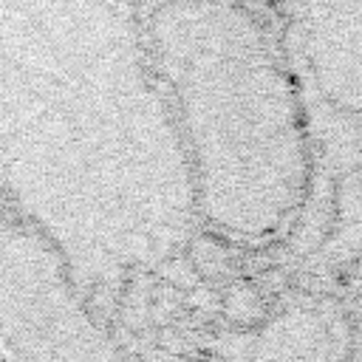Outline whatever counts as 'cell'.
I'll return each mask as SVG.
<instances>
[{"label": "cell", "instance_id": "obj_1", "mask_svg": "<svg viewBox=\"0 0 362 362\" xmlns=\"http://www.w3.org/2000/svg\"><path fill=\"white\" fill-rule=\"evenodd\" d=\"M0 192L57 232L170 238L192 187L122 0H0Z\"/></svg>", "mask_w": 362, "mask_h": 362}, {"label": "cell", "instance_id": "obj_2", "mask_svg": "<svg viewBox=\"0 0 362 362\" xmlns=\"http://www.w3.org/2000/svg\"><path fill=\"white\" fill-rule=\"evenodd\" d=\"M139 25L195 212L229 238L272 235L311 181L303 99L272 28L246 0H147Z\"/></svg>", "mask_w": 362, "mask_h": 362}, {"label": "cell", "instance_id": "obj_3", "mask_svg": "<svg viewBox=\"0 0 362 362\" xmlns=\"http://www.w3.org/2000/svg\"><path fill=\"white\" fill-rule=\"evenodd\" d=\"M297 23L317 90L362 122V0H297Z\"/></svg>", "mask_w": 362, "mask_h": 362}]
</instances>
